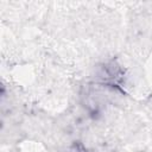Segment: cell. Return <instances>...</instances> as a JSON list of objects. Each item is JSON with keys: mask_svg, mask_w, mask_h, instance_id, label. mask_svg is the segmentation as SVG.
I'll return each instance as SVG.
<instances>
[]
</instances>
